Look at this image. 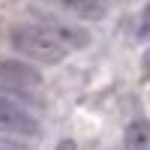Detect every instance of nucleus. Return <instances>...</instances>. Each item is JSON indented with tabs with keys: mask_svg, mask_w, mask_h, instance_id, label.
I'll use <instances>...</instances> for the list:
<instances>
[{
	"mask_svg": "<svg viewBox=\"0 0 150 150\" xmlns=\"http://www.w3.org/2000/svg\"><path fill=\"white\" fill-rule=\"evenodd\" d=\"M123 147L126 150H147L150 147V126L147 120H132L123 132Z\"/></svg>",
	"mask_w": 150,
	"mask_h": 150,
	"instance_id": "obj_6",
	"label": "nucleus"
},
{
	"mask_svg": "<svg viewBox=\"0 0 150 150\" xmlns=\"http://www.w3.org/2000/svg\"><path fill=\"white\" fill-rule=\"evenodd\" d=\"M0 132L33 138V135H39V120H36L24 105H18L15 99L0 96Z\"/></svg>",
	"mask_w": 150,
	"mask_h": 150,
	"instance_id": "obj_3",
	"label": "nucleus"
},
{
	"mask_svg": "<svg viewBox=\"0 0 150 150\" xmlns=\"http://www.w3.org/2000/svg\"><path fill=\"white\" fill-rule=\"evenodd\" d=\"M0 150H18L12 141H6V138H0Z\"/></svg>",
	"mask_w": 150,
	"mask_h": 150,
	"instance_id": "obj_8",
	"label": "nucleus"
},
{
	"mask_svg": "<svg viewBox=\"0 0 150 150\" xmlns=\"http://www.w3.org/2000/svg\"><path fill=\"white\" fill-rule=\"evenodd\" d=\"M9 42H12V48H15L18 54L27 57V63L30 60H36V63H60V60L69 54L39 21L15 24V27L9 30Z\"/></svg>",
	"mask_w": 150,
	"mask_h": 150,
	"instance_id": "obj_1",
	"label": "nucleus"
},
{
	"mask_svg": "<svg viewBox=\"0 0 150 150\" xmlns=\"http://www.w3.org/2000/svg\"><path fill=\"white\" fill-rule=\"evenodd\" d=\"M57 150H75V141H69V138H66V141H60Z\"/></svg>",
	"mask_w": 150,
	"mask_h": 150,
	"instance_id": "obj_7",
	"label": "nucleus"
},
{
	"mask_svg": "<svg viewBox=\"0 0 150 150\" xmlns=\"http://www.w3.org/2000/svg\"><path fill=\"white\" fill-rule=\"evenodd\" d=\"M0 84H6L9 90H21V93H42V75L36 66H30L27 60H15V57H3L0 60Z\"/></svg>",
	"mask_w": 150,
	"mask_h": 150,
	"instance_id": "obj_2",
	"label": "nucleus"
},
{
	"mask_svg": "<svg viewBox=\"0 0 150 150\" xmlns=\"http://www.w3.org/2000/svg\"><path fill=\"white\" fill-rule=\"evenodd\" d=\"M72 15H78V18H87V21H99V18H105V12H108V0H60Z\"/></svg>",
	"mask_w": 150,
	"mask_h": 150,
	"instance_id": "obj_5",
	"label": "nucleus"
},
{
	"mask_svg": "<svg viewBox=\"0 0 150 150\" xmlns=\"http://www.w3.org/2000/svg\"><path fill=\"white\" fill-rule=\"evenodd\" d=\"M39 24L54 36V39L66 48V51H75V48H87V42H90V36H87L78 24H69V21H57V18H48L42 15Z\"/></svg>",
	"mask_w": 150,
	"mask_h": 150,
	"instance_id": "obj_4",
	"label": "nucleus"
}]
</instances>
